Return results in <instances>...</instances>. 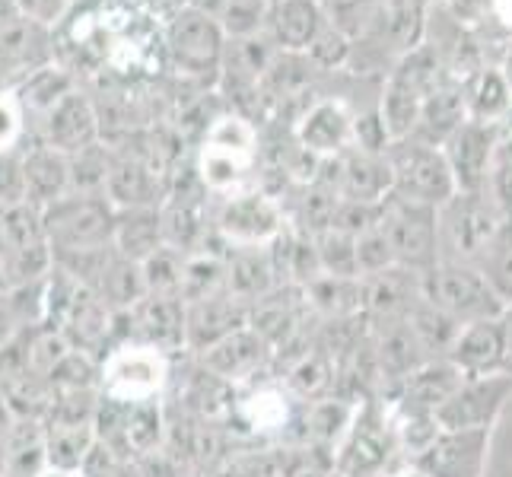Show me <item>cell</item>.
<instances>
[{
	"instance_id": "6da1fadb",
	"label": "cell",
	"mask_w": 512,
	"mask_h": 477,
	"mask_svg": "<svg viewBox=\"0 0 512 477\" xmlns=\"http://www.w3.org/2000/svg\"><path fill=\"white\" fill-rule=\"evenodd\" d=\"M411 471L395 420L382 398L357 404L344 436L334 446V477H401Z\"/></svg>"
},
{
	"instance_id": "7a4b0ae2",
	"label": "cell",
	"mask_w": 512,
	"mask_h": 477,
	"mask_svg": "<svg viewBox=\"0 0 512 477\" xmlns=\"http://www.w3.org/2000/svg\"><path fill=\"white\" fill-rule=\"evenodd\" d=\"M258 156H261V137L255 121L239 112H229L214 118V125L204 134L198 175L210 194L226 198V194L255 188L252 172L258 169Z\"/></svg>"
},
{
	"instance_id": "3957f363",
	"label": "cell",
	"mask_w": 512,
	"mask_h": 477,
	"mask_svg": "<svg viewBox=\"0 0 512 477\" xmlns=\"http://www.w3.org/2000/svg\"><path fill=\"white\" fill-rule=\"evenodd\" d=\"M439 217V249L449 261H465L478 268V261L512 220L493 191H458L436 210Z\"/></svg>"
},
{
	"instance_id": "277c9868",
	"label": "cell",
	"mask_w": 512,
	"mask_h": 477,
	"mask_svg": "<svg viewBox=\"0 0 512 477\" xmlns=\"http://www.w3.org/2000/svg\"><path fill=\"white\" fill-rule=\"evenodd\" d=\"M423 299L452 315L458 325L481 322V318H500L506 312V303L493 293L481 268L465 261L443 258L433 271L420 274Z\"/></svg>"
},
{
	"instance_id": "5b68a950",
	"label": "cell",
	"mask_w": 512,
	"mask_h": 477,
	"mask_svg": "<svg viewBox=\"0 0 512 477\" xmlns=\"http://www.w3.org/2000/svg\"><path fill=\"white\" fill-rule=\"evenodd\" d=\"M172 385V357L150 344L125 341L102 360V395L125 404L163 401Z\"/></svg>"
},
{
	"instance_id": "8992f818",
	"label": "cell",
	"mask_w": 512,
	"mask_h": 477,
	"mask_svg": "<svg viewBox=\"0 0 512 477\" xmlns=\"http://www.w3.org/2000/svg\"><path fill=\"white\" fill-rule=\"evenodd\" d=\"M118 210L109 198H86V194H64L61 201L42 210V226L51 245V255L90 252L112 245Z\"/></svg>"
},
{
	"instance_id": "52a82bcc",
	"label": "cell",
	"mask_w": 512,
	"mask_h": 477,
	"mask_svg": "<svg viewBox=\"0 0 512 477\" xmlns=\"http://www.w3.org/2000/svg\"><path fill=\"white\" fill-rule=\"evenodd\" d=\"M382 233L392 245L395 264L404 271L427 274L443 261L439 249V217L436 207L404 201L398 194H388L382 201Z\"/></svg>"
},
{
	"instance_id": "ba28073f",
	"label": "cell",
	"mask_w": 512,
	"mask_h": 477,
	"mask_svg": "<svg viewBox=\"0 0 512 477\" xmlns=\"http://www.w3.org/2000/svg\"><path fill=\"white\" fill-rule=\"evenodd\" d=\"M214 229L226 249H268L287 229V210L277 194L255 185L220 198Z\"/></svg>"
},
{
	"instance_id": "9c48e42d",
	"label": "cell",
	"mask_w": 512,
	"mask_h": 477,
	"mask_svg": "<svg viewBox=\"0 0 512 477\" xmlns=\"http://www.w3.org/2000/svg\"><path fill=\"white\" fill-rule=\"evenodd\" d=\"M385 156L392 163V179H395L392 194H398V198L439 210L452 194H458L443 147H430L414 137H404L395 140L385 150Z\"/></svg>"
},
{
	"instance_id": "30bf717a",
	"label": "cell",
	"mask_w": 512,
	"mask_h": 477,
	"mask_svg": "<svg viewBox=\"0 0 512 477\" xmlns=\"http://www.w3.org/2000/svg\"><path fill=\"white\" fill-rule=\"evenodd\" d=\"M430 13L433 0H376L363 35L353 45L388 61V70H392L395 61L427 42Z\"/></svg>"
},
{
	"instance_id": "8fae6325",
	"label": "cell",
	"mask_w": 512,
	"mask_h": 477,
	"mask_svg": "<svg viewBox=\"0 0 512 477\" xmlns=\"http://www.w3.org/2000/svg\"><path fill=\"white\" fill-rule=\"evenodd\" d=\"M226 32L217 16L204 10L185 7L169 26V58L188 77H220L223 55H226Z\"/></svg>"
},
{
	"instance_id": "7c38bea8",
	"label": "cell",
	"mask_w": 512,
	"mask_h": 477,
	"mask_svg": "<svg viewBox=\"0 0 512 477\" xmlns=\"http://www.w3.org/2000/svg\"><path fill=\"white\" fill-rule=\"evenodd\" d=\"M150 344L169 357L188 353V306L179 296H147L131 312H118V344ZM115 344V347H118Z\"/></svg>"
},
{
	"instance_id": "4fadbf2b",
	"label": "cell",
	"mask_w": 512,
	"mask_h": 477,
	"mask_svg": "<svg viewBox=\"0 0 512 477\" xmlns=\"http://www.w3.org/2000/svg\"><path fill=\"white\" fill-rule=\"evenodd\" d=\"M312 182L328 185L341 201L360 204H382L395 188L388 156L360 147H350L347 153L334 159H319V172H315Z\"/></svg>"
},
{
	"instance_id": "5bb4252c",
	"label": "cell",
	"mask_w": 512,
	"mask_h": 477,
	"mask_svg": "<svg viewBox=\"0 0 512 477\" xmlns=\"http://www.w3.org/2000/svg\"><path fill=\"white\" fill-rule=\"evenodd\" d=\"M512 401V376H465L449 401L436 411L443 430H493Z\"/></svg>"
},
{
	"instance_id": "9a60e30c",
	"label": "cell",
	"mask_w": 512,
	"mask_h": 477,
	"mask_svg": "<svg viewBox=\"0 0 512 477\" xmlns=\"http://www.w3.org/2000/svg\"><path fill=\"white\" fill-rule=\"evenodd\" d=\"M493 430H439L433 443L414 455L420 477H487Z\"/></svg>"
},
{
	"instance_id": "2e32d148",
	"label": "cell",
	"mask_w": 512,
	"mask_h": 477,
	"mask_svg": "<svg viewBox=\"0 0 512 477\" xmlns=\"http://www.w3.org/2000/svg\"><path fill=\"white\" fill-rule=\"evenodd\" d=\"M458 191H490L500 156V125L468 118L443 147Z\"/></svg>"
},
{
	"instance_id": "e0dca14e",
	"label": "cell",
	"mask_w": 512,
	"mask_h": 477,
	"mask_svg": "<svg viewBox=\"0 0 512 477\" xmlns=\"http://www.w3.org/2000/svg\"><path fill=\"white\" fill-rule=\"evenodd\" d=\"M357 112L344 96H315L309 109L293 121V137L315 159H334L353 147Z\"/></svg>"
},
{
	"instance_id": "ac0fdd59",
	"label": "cell",
	"mask_w": 512,
	"mask_h": 477,
	"mask_svg": "<svg viewBox=\"0 0 512 477\" xmlns=\"http://www.w3.org/2000/svg\"><path fill=\"white\" fill-rule=\"evenodd\" d=\"M274 360H277L274 347L264 341L252 325L236 331L233 338L220 341L217 347L204 350L198 357V363L207 369L210 376H217L220 382L233 385V388L258 382L271 369Z\"/></svg>"
},
{
	"instance_id": "d6986e66",
	"label": "cell",
	"mask_w": 512,
	"mask_h": 477,
	"mask_svg": "<svg viewBox=\"0 0 512 477\" xmlns=\"http://www.w3.org/2000/svg\"><path fill=\"white\" fill-rule=\"evenodd\" d=\"M462 376L506 373V328L500 318H481L458 328L446 357Z\"/></svg>"
},
{
	"instance_id": "ffe728a7",
	"label": "cell",
	"mask_w": 512,
	"mask_h": 477,
	"mask_svg": "<svg viewBox=\"0 0 512 477\" xmlns=\"http://www.w3.org/2000/svg\"><path fill=\"white\" fill-rule=\"evenodd\" d=\"M249 315H252V306H245L242 299L229 293L191 303L188 306V353L191 357H201L204 350L233 338L236 331L249 328Z\"/></svg>"
},
{
	"instance_id": "44dd1931",
	"label": "cell",
	"mask_w": 512,
	"mask_h": 477,
	"mask_svg": "<svg viewBox=\"0 0 512 477\" xmlns=\"http://www.w3.org/2000/svg\"><path fill=\"white\" fill-rule=\"evenodd\" d=\"M169 194V179L156 172L147 159L134 153H115L112 179L105 188V198L115 210H137V207H163Z\"/></svg>"
},
{
	"instance_id": "7402d4cb",
	"label": "cell",
	"mask_w": 512,
	"mask_h": 477,
	"mask_svg": "<svg viewBox=\"0 0 512 477\" xmlns=\"http://www.w3.org/2000/svg\"><path fill=\"white\" fill-rule=\"evenodd\" d=\"M99 112L90 99L80 93H67L55 102V109L45 115V144L61 150L64 156H74L86 147L99 144Z\"/></svg>"
},
{
	"instance_id": "603a6c76",
	"label": "cell",
	"mask_w": 512,
	"mask_h": 477,
	"mask_svg": "<svg viewBox=\"0 0 512 477\" xmlns=\"http://www.w3.org/2000/svg\"><path fill=\"white\" fill-rule=\"evenodd\" d=\"M471 115H468V99L462 83H443L423 99V109H420V121L414 128V140L420 144H430V147H446V140L465 125Z\"/></svg>"
},
{
	"instance_id": "cb8c5ba5",
	"label": "cell",
	"mask_w": 512,
	"mask_h": 477,
	"mask_svg": "<svg viewBox=\"0 0 512 477\" xmlns=\"http://www.w3.org/2000/svg\"><path fill=\"white\" fill-rule=\"evenodd\" d=\"M325 23H328V16L319 0H277L271 7L268 35L277 42L280 51L306 55Z\"/></svg>"
},
{
	"instance_id": "d4e9b609",
	"label": "cell",
	"mask_w": 512,
	"mask_h": 477,
	"mask_svg": "<svg viewBox=\"0 0 512 477\" xmlns=\"http://www.w3.org/2000/svg\"><path fill=\"white\" fill-rule=\"evenodd\" d=\"M280 287L271 249H229L226 255V293L245 306L261 303Z\"/></svg>"
},
{
	"instance_id": "484cf974",
	"label": "cell",
	"mask_w": 512,
	"mask_h": 477,
	"mask_svg": "<svg viewBox=\"0 0 512 477\" xmlns=\"http://www.w3.org/2000/svg\"><path fill=\"white\" fill-rule=\"evenodd\" d=\"M23 175H26V204L39 210L70 194V156L48 144L32 147L23 156Z\"/></svg>"
},
{
	"instance_id": "4316f807",
	"label": "cell",
	"mask_w": 512,
	"mask_h": 477,
	"mask_svg": "<svg viewBox=\"0 0 512 477\" xmlns=\"http://www.w3.org/2000/svg\"><path fill=\"white\" fill-rule=\"evenodd\" d=\"M112 245H115L118 255L144 264L153 252H160L166 245V239H163V210L160 207L118 210Z\"/></svg>"
},
{
	"instance_id": "83f0119b",
	"label": "cell",
	"mask_w": 512,
	"mask_h": 477,
	"mask_svg": "<svg viewBox=\"0 0 512 477\" xmlns=\"http://www.w3.org/2000/svg\"><path fill=\"white\" fill-rule=\"evenodd\" d=\"M303 293L315 318H325V322L363 318V280L360 277L319 274L309 287H303Z\"/></svg>"
},
{
	"instance_id": "f1b7e54d",
	"label": "cell",
	"mask_w": 512,
	"mask_h": 477,
	"mask_svg": "<svg viewBox=\"0 0 512 477\" xmlns=\"http://www.w3.org/2000/svg\"><path fill=\"white\" fill-rule=\"evenodd\" d=\"M468 99V115L487 125H503L512 115V86L500 64H484L478 74L462 83Z\"/></svg>"
},
{
	"instance_id": "f546056e",
	"label": "cell",
	"mask_w": 512,
	"mask_h": 477,
	"mask_svg": "<svg viewBox=\"0 0 512 477\" xmlns=\"http://www.w3.org/2000/svg\"><path fill=\"white\" fill-rule=\"evenodd\" d=\"M423 99H427V93H420L417 86L404 83L401 77H395V74L382 77L376 109H379V118H382L388 137H392V144L414 134L417 121H420Z\"/></svg>"
},
{
	"instance_id": "4dcf8cb0",
	"label": "cell",
	"mask_w": 512,
	"mask_h": 477,
	"mask_svg": "<svg viewBox=\"0 0 512 477\" xmlns=\"http://www.w3.org/2000/svg\"><path fill=\"white\" fill-rule=\"evenodd\" d=\"M166 439H169V417H166L163 401L128 404V414H125V452H128L131 462H140V458L163 452Z\"/></svg>"
},
{
	"instance_id": "1f68e13d",
	"label": "cell",
	"mask_w": 512,
	"mask_h": 477,
	"mask_svg": "<svg viewBox=\"0 0 512 477\" xmlns=\"http://www.w3.org/2000/svg\"><path fill=\"white\" fill-rule=\"evenodd\" d=\"M96 446V423H64L45 420V452L48 468L58 471H80L86 455Z\"/></svg>"
},
{
	"instance_id": "d6a6232c",
	"label": "cell",
	"mask_w": 512,
	"mask_h": 477,
	"mask_svg": "<svg viewBox=\"0 0 512 477\" xmlns=\"http://www.w3.org/2000/svg\"><path fill=\"white\" fill-rule=\"evenodd\" d=\"M90 290H96L115 312H131L140 303V299H147L144 268H140L137 261L112 252L102 277L96 280V287H90Z\"/></svg>"
},
{
	"instance_id": "836d02e7",
	"label": "cell",
	"mask_w": 512,
	"mask_h": 477,
	"mask_svg": "<svg viewBox=\"0 0 512 477\" xmlns=\"http://www.w3.org/2000/svg\"><path fill=\"white\" fill-rule=\"evenodd\" d=\"M226 255L229 252H198L188 255L182 277V303H201V299L226 293Z\"/></svg>"
},
{
	"instance_id": "e575fe53",
	"label": "cell",
	"mask_w": 512,
	"mask_h": 477,
	"mask_svg": "<svg viewBox=\"0 0 512 477\" xmlns=\"http://www.w3.org/2000/svg\"><path fill=\"white\" fill-rule=\"evenodd\" d=\"M115 150L93 144L70 156V194H86V198H105V188L112 179Z\"/></svg>"
},
{
	"instance_id": "d590c367",
	"label": "cell",
	"mask_w": 512,
	"mask_h": 477,
	"mask_svg": "<svg viewBox=\"0 0 512 477\" xmlns=\"http://www.w3.org/2000/svg\"><path fill=\"white\" fill-rule=\"evenodd\" d=\"M271 7V0H223L217 20L226 39H252V35L268 32Z\"/></svg>"
},
{
	"instance_id": "8d00e7d4",
	"label": "cell",
	"mask_w": 512,
	"mask_h": 477,
	"mask_svg": "<svg viewBox=\"0 0 512 477\" xmlns=\"http://www.w3.org/2000/svg\"><path fill=\"white\" fill-rule=\"evenodd\" d=\"M277 477H334V452L309 446V443H290L277 446Z\"/></svg>"
},
{
	"instance_id": "74e56055",
	"label": "cell",
	"mask_w": 512,
	"mask_h": 477,
	"mask_svg": "<svg viewBox=\"0 0 512 477\" xmlns=\"http://www.w3.org/2000/svg\"><path fill=\"white\" fill-rule=\"evenodd\" d=\"M315 249H319L322 274L331 277H360L357 264V236L344 233V229H325L315 236Z\"/></svg>"
},
{
	"instance_id": "f35d334b",
	"label": "cell",
	"mask_w": 512,
	"mask_h": 477,
	"mask_svg": "<svg viewBox=\"0 0 512 477\" xmlns=\"http://www.w3.org/2000/svg\"><path fill=\"white\" fill-rule=\"evenodd\" d=\"M185 261H188V255L169 249V245H163L160 252H153L144 264H140V268H144L147 296H179L182 277H185Z\"/></svg>"
},
{
	"instance_id": "ab89813d",
	"label": "cell",
	"mask_w": 512,
	"mask_h": 477,
	"mask_svg": "<svg viewBox=\"0 0 512 477\" xmlns=\"http://www.w3.org/2000/svg\"><path fill=\"white\" fill-rule=\"evenodd\" d=\"M478 268L487 277L493 293H497L506 306H512V220L500 229V236L493 239V245L484 252Z\"/></svg>"
},
{
	"instance_id": "60d3db41",
	"label": "cell",
	"mask_w": 512,
	"mask_h": 477,
	"mask_svg": "<svg viewBox=\"0 0 512 477\" xmlns=\"http://www.w3.org/2000/svg\"><path fill=\"white\" fill-rule=\"evenodd\" d=\"M309 61L322 70V74H338V70L350 67L353 58V39L331 20L322 26V32L315 35V42L309 45Z\"/></svg>"
},
{
	"instance_id": "b9f144b4",
	"label": "cell",
	"mask_w": 512,
	"mask_h": 477,
	"mask_svg": "<svg viewBox=\"0 0 512 477\" xmlns=\"http://www.w3.org/2000/svg\"><path fill=\"white\" fill-rule=\"evenodd\" d=\"M357 264H360V277L398 268L395 255H392V245H388L382 226H373L369 233L357 236Z\"/></svg>"
},
{
	"instance_id": "7bdbcfd3",
	"label": "cell",
	"mask_w": 512,
	"mask_h": 477,
	"mask_svg": "<svg viewBox=\"0 0 512 477\" xmlns=\"http://www.w3.org/2000/svg\"><path fill=\"white\" fill-rule=\"evenodd\" d=\"M26 204V175L23 159L0 153V207Z\"/></svg>"
},
{
	"instance_id": "ee69618b",
	"label": "cell",
	"mask_w": 512,
	"mask_h": 477,
	"mask_svg": "<svg viewBox=\"0 0 512 477\" xmlns=\"http://www.w3.org/2000/svg\"><path fill=\"white\" fill-rule=\"evenodd\" d=\"M13 128H16V115L7 109V105H0V153L7 150L10 137H13Z\"/></svg>"
},
{
	"instance_id": "f6af8a7d",
	"label": "cell",
	"mask_w": 512,
	"mask_h": 477,
	"mask_svg": "<svg viewBox=\"0 0 512 477\" xmlns=\"http://www.w3.org/2000/svg\"><path fill=\"white\" fill-rule=\"evenodd\" d=\"M45 4H48L51 16H55V13L61 10V0H45ZM23 10H26L29 16H35V20H42V0H23Z\"/></svg>"
},
{
	"instance_id": "bcb514c9",
	"label": "cell",
	"mask_w": 512,
	"mask_h": 477,
	"mask_svg": "<svg viewBox=\"0 0 512 477\" xmlns=\"http://www.w3.org/2000/svg\"><path fill=\"white\" fill-rule=\"evenodd\" d=\"M503 328H506V373L512 376V306L503 312Z\"/></svg>"
},
{
	"instance_id": "7dc6e473",
	"label": "cell",
	"mask_w": 512,
	"mask_h": 477,
	"mask_svg": "<svg viewBox=\"0 0 512 477\" xmlns=\"http://www.w3.org/2000/svg\"><path fill=\"white\" fill-rule=\"evenodd\" d=\"M39 477H83L80 471H58V468H45Z\"/></svg>"
},
{
	"instance_id": "c3c4849f",
	"label": "cell",
	"mask_w": 512,
	"mask_h": 477,
	"mask_svg": "<svg viewBox=\"0 0 512 477\" xmlns=\"http://www.w3.org/2000/svg\"><path fill=\"white\" fill-rule=\"evenodd\" d=\"M503 74H506V80H509V86H512V45L506 48V58H503Z\"/></svg>"
},
{
	"instance_id": "681fc988",
	"label": "cell",
	"mask_w": 512,
	"mask_h": 477,
	"mask_svg": "<svg viewBox=\"0 0 512 477\" xmlns=\"http://www.w3.org/2000/svg\"><path fill=\"white\" fill-rule=\"evenodd\" d=\"M401 477H420L417 471H408V474H401Z\"/></svg>"
},
{
	"instance_id": "f907efd6",
	"label": "cell",
	"mask_w": 512,
	"mask_h": 477,
	"mask_svg": "<svg viewBox=\"0 0 512 477\" xmlns=\"http://www.w3.org/2000/svg\"><path fill=\"white\" fill-rule=\"evenodd\" d=\"M271 4H277V0H271Z\"/></svg>"
}]
</instances>
